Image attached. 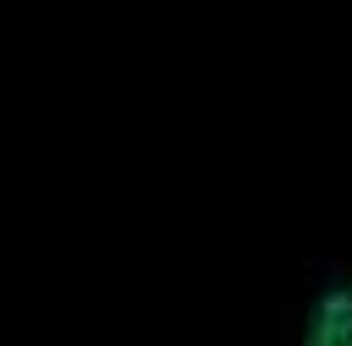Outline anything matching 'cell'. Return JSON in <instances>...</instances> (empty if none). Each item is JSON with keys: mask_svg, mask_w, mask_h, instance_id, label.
Segmentation results:
<instances>
[{"mask_svg": "<svg viewBox=\"0 0 352 346\" xmlns=\"http://www.w3.org/2000/svg\"><path fill=\"white\" fill-rule=\"evenodd\" d=\"M276 346H352V255L309 260L276 308Z\"/></svg>", "mask_w": 352, "mask_h": 346, "instance_id": "1", "label": "cell"}]
</instances>
